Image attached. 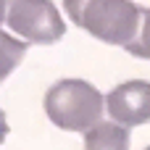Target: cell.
<instances>
[{"label": "cell", "instance_id": "6da1fadb", "mask_svg": "<svg viewBox=\"0 0 150 150\" xmlns=\"http://www.w3.org/2000/svg\"><path fill=\"white\" fill-rule=\"evenodd\" d=\"M69 18L105 45L127 47L134 42L142 8L132 0H63Z\"/></svg>", "mask_w": 150, "mask_h": 150}, {"label": "cell", "instance_id": "7a4b0ae2", "mask_svg": "<svg viewBox=\"0 0 150 150\" xmlns=\"http://www.w3.org/2000/svg\"><path fill=\"white\" fill-rule=\"evenodd\" d=\"M105 98L84 79H61L45 92V113L63 132H90L100 124Z\"/></svg>", "mask_w": 150, "mask_h": 150}, {"label": "cell", "instance_id": "3957f363", "mask_svg": "<svg viewBox=\"0 0 150 150\" xmlns=\"http://www.w3.org/2000/svg\"><path fill=\"white\" fill-rule=\"evenodd\" d=\"M5 26L26 45H53L66 34V24L50 0H3Z\"/></svg>", "mask_w": 150, "mask_h": 150}, {"label": "cell", "instance_id": "277c9868", "mask_svg": "<svg viewBox=\"0 0 150 150\" xmlns=\"http://www.w3.org/2000/svg\"><path fill=\"white\" fill-rule=\"evenodd\" d=\"M105 111L111 113V121L121 127H140L150 121V82L132 79L113 87L105 98Z\"/></svg>", "mask_w": 150, "mask_h": 150}, {"label": "cell", "instance_id": "5b68a950", "mask_svg": "<svg viewBox=\"0 0 150 150\" xmlns=\"http://www.w3.org/2000/svg\"><path fill=\"white\" fill-rule=\"evenodd\" d=\"M84 150H129V129L116 121H100L84 132Z\"/></svg>", "mask_w": 150, "mask_h": 150}, {"label": "cell", "instance_id": "8992f818", "mask_svg": "<svg viewBox=\"0 0 150 150\" xmlns=\"http://www.w3.org/2000/svg\"><path fill=\"white\" fill-rule=\"evenodd\" d=\"M24 55H26V42L16 40L8 32H0V82L24 61Z\"/></svg>", "mask_w": 150, "mask_h": 150}, {"label": "cell", "instance_id": "52a82bcc", "mask_svg": "<svg viewBox=\"0 0 150 150\" xmlns=\"http://www.w3.org/2000/svg\"><path fill=\"white\" fill-rule=\"evenodd\" d=\"M127 53H132L134 58H148L150 61V8H142V21H140V32L134 37L132 45L124 47Z\"/></svg>", "mask_w": 150, "mask_h": 150}, {"label": "cell", "instance_id": "ba28073f", "mask_svg": "<svg viewBox=\"0 0 150 150\" xmlns=\"http://www.w3.org/2000/svg\"><path fill=\"white\" fill-rule=\"evenodd\" d=\"M8 137V119H5V113H3V108H0V142Z\"/></svg>", "mask_w": 150, "mask_h": 150}, {"label": "cell", "instance_id": "9c48e42d", "mask_svg": "<svg viewBox=\"0 0 150 150\" xmlns=\"http://www.w3.org/2000/svg\"><path fill=\"white\" fill-rule=\"evenodd\" d=\"M3 24H5V8H3V0H0V32H3Z\"/></svg>", "mask_w": 150, "mask_h": 150}, {"label": "cell", "instance_id": "30bf717a", "mask_svg": "<svg viewBox=\"0 0 150 150\" xmlns=\"http://www.w3.org/2000/svg\"><path fill=\"white\" fill-rule=\"evenodd\" d=\"M145 150H150V145H148V148H145Z\"/></svg>", "mask_w": 150, "mask_h": 150}]
</instances>
